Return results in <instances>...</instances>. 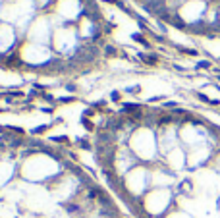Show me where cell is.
<instances>
[{"instance_id":"obj_1","label":"cell","mask_w":220,"mask_h":218,"mask_svg":"<svg viewBox=\"0 0 220 218\" xmlns=\"http://www.w3.org/2000/svg\"><path fill=\"white\" fill-rule=\"evenodd\" d=\"M133 41L141 42L143 46H149V41H145V39H143V35H139V33H137V35H133Z\"/></svg>"},{"instance_id":"obj_2","label":"cell","mask_w":220,"mask_h":218,"mask_svg":"<svg viewBox=\"0 0 220 218\" xmlns=\"http://www.w3.org/2000/svg\"><path fill=\"white\" fill-rule=\"evenodd\" d=\"M197 68H201V70H205V68H210V62H199V64H197Z\"/></svg>"},{"instance_id":"obj_3","label":"cell","mask_w":220,"mask_h":218,"mask_svg":"<svg viewBox=\"0 0 220 218\" xmlns=\"http://www.w3.org/2000/svg\"><path fill=\"white\" fill-rule=\"evenodd\" d=\"M106 54H108V56H114V54H116V50H114L112 46H106Z\"/></svg>"},{"instance_id":"obj_4","label":"cell","mask_w":220,"mask_h":218,"mask_svg":"<svg viewBox=\"0 0 220 218\" xmlns=\"http://www.w3.org/2000/svg\"><path fill=\"white\" fill-rule=\"evenodd\" d=\"M112 99H114V100H120V95H118V93L114 91V93H112Z\"/></svg>"}]
</instances>
